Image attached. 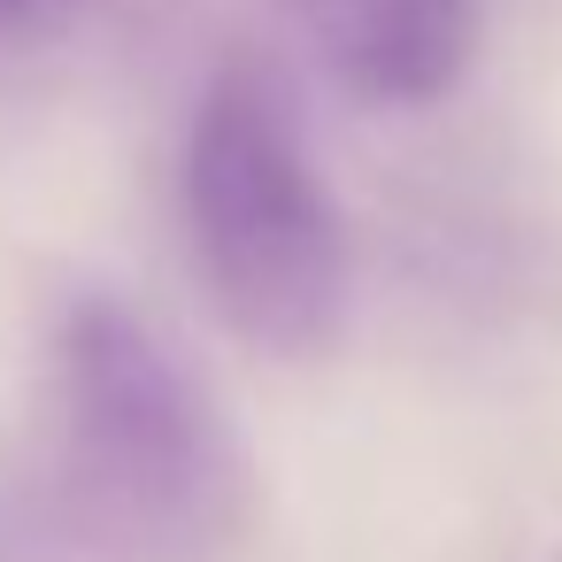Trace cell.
Returning <instances> with one entry per match:
<instances>
[{
	"label": "cell",
	"mask_w": 562,
	"mask_h": 562,
	"mask_svg": "<svg viewBox=\"0 0 562 562\" xmlns=\"http://www.w3.org/2000/svg\"><path fill=\"white\" fill-rule=\"evenodd\" d=\"M55 508L93 562H232L262 516L247 439L116 293L55 324Z\"/></svg>",
	"instance_id": "cell-1"
},
{
	"label": "cell",
	"mask_w": 562,
	"mask_h": 562,
	"mask_svg": "<svg viewBox=\"0 0 562 562\" xmlns=\"http://www.w3.org/2000/svg\"><path fill=\"white\" fill-rule=\"evenodd\" d=\"M186 232L224 324L278 355L316 362L347 331L355 255L339 201L308 155L285 78L255 55L224 63L186 132Z\"/></svg>",
	"instance_id": "cell-2"
},
{
	"label": "cell",
	"mask_w": 562,
	"mask_h": 562,
	"mask_svg": "<svg viewBox=\"0 0 562 562\" xmlns=\"http://www.w3.org/2000/svg\"><path fill=\"white\" fill-rule=\"evenodd\" d=\"M316 55L355 101L424 109L477 55V0H301Z\"/></svg>",
	"instance_id": "cell-3"
},
{
	"label": "cell",
	"mask_w": 562,
	"mask_h": 562,
	"mask_svg": "<svg viewBox=\"0 0 562 562\" xmlns=\"http://www.w3.org/2000/svg\"><path fill=\"white\" fill-rule=\"evenodd\" d=\"M55 0H0V24H40Z\"/></svg>",
	"instance_id": "cell-4"
}]
</instances>
